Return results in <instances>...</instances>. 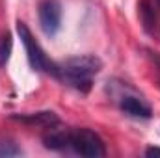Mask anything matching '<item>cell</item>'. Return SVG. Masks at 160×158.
<instances>
[{
    "label": "cell",
    "instance_id": "8992f818",
    "mask_svg": "<svg viewBox=\"0 0 160 158\" xmlns=\"http://www.w3.org/2000/svg\"><path fill=\"white\" fill-rule=\"evenodd\" d=\"M13 119L21 121V123H28V125H36V126H45V128H54L60 119L54 112H38V114H26V116H11Z\"/></svg>",
    "mask_w": 160,
    "mask_h": 158
},
{
    "label": "cell",
    "instance_id": "52a82bcc",
    "mask_svg": "<svg viewBox=\"0 0 160 158\" xmlns=\"http://www.w3.org/2000/svg\"><path fill=\"white\" fill-rule=\"evenodd\" d=\"M45 147L52 151H63L69 149V130H52L43 138Z\"/></svg>",
    "mask_w": 160,
    "mask_h": 158
},
{
    "label": "cell",
    "instance_id": "9c48e42d",
    "mask_svg": "<svg viewBox=\"0 0 160 158\" xmlns=\"http://www.w3.org/2000/svg\"><path fill=\"white\" fill-rule=\"evenodd\" d=\"M11 48H13V39H11V36L8 32H4L0 36V67H4L8 63Z\"/></svg>",
    "mask_w": 160,
    "mask_h": 158
},
{
    "label": "cell",
    "instance_id": "5b68a950",
    "mask_svg": "<svg viewBox=\"0 0 160 158\" xmlns=\"http://www.w3.org/2000/svg\"><path fill=\"white\" fill-rule=\"evenodd\" d=\"M121 110L127 114V116H130V117H140V119H149L151 117V108H149V104H145L142 99H138V97H130V95H127V97H123L121 99Z\"/></svg>",
    "mask_w": 160,
    "mask_h": 158
},
{
    "label": "cell",
    "instance_id": "30bf717a",
    "mask_svg": "<svg viewBox=\"0 0 160 158\" xmlns=\"http://www.w3.org/2000/svg\"><path fill=\"white\" fill-rule=\"evenodd\" d=\"M19 155H22V151L13 141H0V158L19 156Z\"/></svg>",
    "mask_w": 160,
    "mask_h": 158
},
{
    "label": "cell",
    "instance_id": "8fae6325",
    "mask_svg": "<svg viewBox=\"0 0 160 158\" xmlns=\"http://www.w3.org/2000/svg\"><path fill=\"white\" fill-rule=\"evenodd\" d=\"M160 156V147H147L145 149V156Z\"/></svg>",
    "mask_w": 160,
    "mask_h": 158
},
{
    "label": "cell",
    "instance_id": "3957f363",
    "mask_svg": "<svg viewBox=\"0 0 160 158\" xmlns=\"http://www.w3.org/2000/svg\"><path fill=\"white\" fill-rule=\"evenodd\" d=\"M69 149H73L80 156L88 158H102L106 155L102 140L89 128L69 130Z\"/></svg>",
    "mask_w": 160,
    "mask_h": 158
},
{
    "label": "cell",
    "instance_id": "6da1fadb",
    "mask_svg": "<svg viewBox=\"0 0 160 158\" xmlns=\"http://www.w3.org/2000/svg\"><path fill=\"white\" fill-rule=\"evenodd\" d=\"M101 69H102L101 58L93 54H82V56L69 58L63 63L56 65L54 77L82 93H88L91 89V80Z\"/></svg>",
    "mask_w": 160,
    "mask_h": 158
},
{
    "label": "cell",
    "instance_id": "7a4b0ae2",
    "mask_svg": "<svg viewBox=\"0 0 160 158\" xmlns=\"http://www.w3.org/2000/svg\"><path fill=\"white\" fill-rule=\"evenodd\" d=\"M17 34L22 41L24 48H26V56H28V63L34 71L38 73H48V75H56V63L50 62L47 58V54L43 52V48L39 47V43L34 39L30 28L22 22V21H17Z\"/></svg>",
    "mask_w": 160,
    "mask_h": 158
},
{
    "label": "cell",
    "instance_id": "ba28073f",
    "mask_svg": "<svg viewBox=\"0 0 160 158\" xmlns=\"http://www.w3.org/2000/svg\"><path fill=\"white\" fill-rule=\"evenodd\" d=\"M140 17H142V22H143L145 30L151 32V28H153V24L157 21V13H155V9H153L149 0H142L140 2Z\"/></svg>",
    "mask_w": 160,
    "mask_h": 158
},
{
    "label": "cell",
    "instance_id": "277c9868",
    "mask_svg": "<svg viewBox=\"0 0 160 158\" xmlns=\"http://www.w3.org/2000/svg\"><path fill=\"white\" fill-rule=\"evenodd\" d=\"M39 26L45 36L54 37L62 26V4L58 0H43L39 4Z\"/></svg>",
    "mask_w": 160,
    "mask_h": 158
}]
</instances>
